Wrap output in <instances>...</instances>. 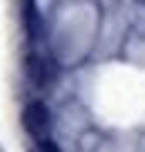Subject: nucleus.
Returning a JSON list of instances; mask_svg holds the SVG:
<instances>
[{
  "instance_id": "nucleus-1",
  "label": "nucleus",
  "mask_w": 145,
  "mask_h": 152,
  "mask_svg": "<svg viewBox=\"0 0 145 152\" xmlns=\"http://www.w3.org/2000/svg\"><path fill=\"white\" fill-rule=\"evenodd\" d=\"M47 122H51V112L44 102H31L24 108V129L31 132V135H41V132H47Z\"/></svg>"
}]
</instances>
